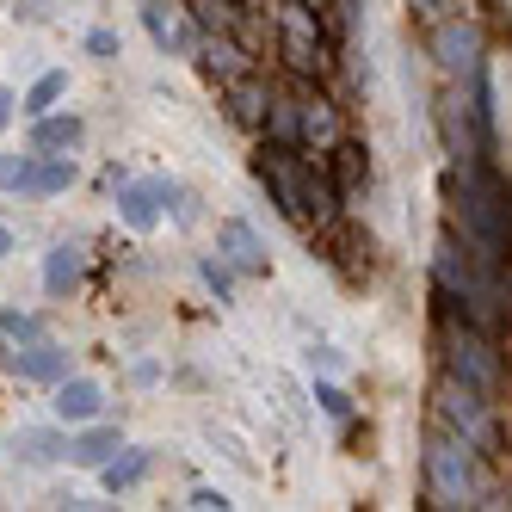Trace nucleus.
Segmentation results:
<instances>
[{
    "mask_svg": "<svg viewBox=\"0 0 512 512\" xmlns=\"http://www.w3.org/2000/svg\"><path fill=\"white\" fill-rule=\"evenodd\" d=\"M445 210H451V235H463V247H475L488 266H506L512 247V192L494 161H451L445 167Z\"/></svg>",
    "mask_w": 512,
    "mask_h": 512,
    "instance_id": "1",
    "label": "nucleus"
},
{
    "mask_svg": "<svg viewBox=\"0 0 512 512\" xmlns=\"http://www.w3.org/2000/svg\"><path fill=\"white\" fill-rule=\"evenodd\" d=\"M500 272L506 266H488L475 247H463V235H438L432 247V303L445 315H463L488 334H506V297H500Z\"/></svg>",
    "mask_w": 512,
    "mask_h": 512,
    "instance_id": "2",
    "label": "nucleus"
},
{
    "mask_svg": "<svg viewBox=\"0 0 512 512\" xmlns=\"http://www.w3.org/2000/svg\"><path fill=\"white\" fill-rule=\"evenodd\" d=\"M420 475H426V506L438 512H463L482 506V451L451 426H426V451H420Z\"/></svg>",
    "mask_w": 512,
    "mask_h": 512,
    "instance_id": "3",
    "label": "nucleus"
},
{
    "mask_svg": "<svg viewBox=\"0 0 512 512\" xmlns=\"http://www.w3.org/2000/svg\"><path fill=\"white\" fill-rule=\"evenodd\" d=\"M438 371L463 377L469 389H482V395L506 389V358H500L494 334L475 327V321H463V315H445V309H438Z\"/></svg>",
    "mask_w": 512,
    "mask_h": 512,
    "instance_id": "4",
    "label": "nucleus"
},
{
    "mask_svg": "<svg viewBox=\"0 0 512 512\" xmlns=\"http://www.w3.org/2000/svg\"><path fill=\"white\" fill-rule=\"evenodd\" d=\"M278 56L290 68V81H321L327 56H334V38H327V19L315 0H284L278 7Z\"/></svg>",
    "mask_w": 512,
    "mask_h": 512,
    "instance_id": "5",
    "label": "nucleus"
},
{
    "mask_svg": "<svg viewBox=\"0 0 512 512\" xmlns=\"http://www.w3.org/2000/svg\"><path fill=\"white\" fill-rule=\"evenodd\" d=\"M432 420H438V426H451V432H463L475 451H500L494 395L469 389V383H463V377H451V371H438V383H432Z\"/></svg>",
    "mask_w": 512,
    "mask_h": 512,
    "instance_id": "6",
    "label": "nucleus"
},
{
    "mask_svg": "<svg viewBox=\"0 0 512 512\" xmlns=\"http://www.w3.org/2000/svg\"><path fill=\"white\" fill-rule=\"evenodd\" d=\"M426 56L438 68V81H469L475 68L488 62V38H482V25H475V13H445V19H432L426 31Z\"/></svg>",
    "mask_w": 512,
    "mask_h": 512,
    "instance_id": "7",
    "label": "nucleus"
},
{
    "mask_svg": "<svg viewBox=\"0 0 512 512\" xmlns=\"http://www.w3.org/2000/svg\"><path fill=\"white\" fill-rule=\"evenodd\" d=\"M432 124H438V142H445V161H494L482 124H475V105H469V81H445L432 99Z\"/></svg>",
    "mask_w": 512,
    "mask_h": 512,
    "instance_id": "8",
    "label": "nucleus"
},
{
    "mask_svg": "<svg viewBox=\"0 0 512 512\" xmlns=\"http://www.w3.org/2000/svg\"><path fill=\"white\" fill-rule=\"evenodd\" d=\"M290 87H297V142H303L309 155H327V149L346 136V130H340V105L327 99L315 81H290Z\"/></svg>",
    "mask_w": 512,
    "mask_h": 512,
    "instance_id": "9",
    "label": "nucleus"
},
{
    "mask_svg": "<svg viewBox=\"0 0 512 512\" xmlns=\"http://www.w3.org/2000/svg\"><path fill=\"white\" fill-rule=\"evenodd\" d=\"M167 198H173V179H124L118 186V216L136 235H149L167 216Z\"/></svg>",
    "mask_w": 512,
    "mask_h": 512,
    "instance_id": "10",
    "label": "nucleus"
},
{
    "mask_svg": "<svg viewBox=\"0 0 512 512\" xmlns=\"http://www.w3.org/2000/svg\"><path fill=\"white\" fill-rule=\"evenodd\" d=\"M216 253H223L241 278H266V241L253 235V223H241V216H223V223H216Z\"/></svg>",
    "mask_w": 512,
    "mask_h": 512,
    "instance_id": "11",
    "label": "nucleus"
},
{
    "mask_svg": "<svg viewBox=\"0 0 512 512\" xmlns=\"http://www.w3.org/2000/svg\"><path fill=\"white\" fill-rule=\"evenodd\" d=\"M198 62H204V75L216 81V87H229V81H241L247 75V50L235 44V31H198Z\"/></svg>",
    "mask_w": 512,
    "mask_h": 512,
    "instance_id": "12",
    "label": "nucleus"
},
{
    "mask_svg": "<svg viewBox=\"0 0 512 512\" xmlns=\"http://www.w3.org/2000/svg\"><path fill=\"white\" fill-rule=\"evenodd\" d=\"M124 451V432L118 426H99V420H87L81 432H68V463H75V469H105V463H112Z\"/></svg>",
    "mask_w": 512,
    "mask_h": 512,
    "instance_id": "13",
    "label": "nucleus"
},
{
    "mask_svg": "<svg viewBox=\"0 0 512 512\" xmlns=\"http://www.w3.org/2000/svg\"><path fill=\"white\" fill-rule=\"evenodd\" d=\"M50 408H56V420H62V426H87V420H99V414H105V389H99L93 377H62Z\"/></svg>",
    "mask_w": 512,
    "mask_h": 512,
    "instance_id": "14",
    "label": "nucleus"
},
{
    "mask_svg": "<svg viewBox=\"0 0 512 512\" xmlns=\"http://www.w3.org/2000/svg\"><path fill=\"white\" fill-rule=\"evenodd\" d=\"M142 25H149V38L161 56H198V31L179 25V13L167 7V0H142Z\"/></svg>",
    "mask_w": 512,
    "mask_h": 512,
    "instance_id": "15",
    "label": "nucleus"
},
{
    "mask_svg": "<svg viewBox=\"0 0 512 512\" xmlns=\"http://www.w3.org/2000/svg\"><path fill=\"white\" fill-rule=\"evenodd\" d=\"M223 99H229V124H241V130H266L272 87H266L260 75H253V68H247L241 81H229V87H223Z\"/></svg>",
    "mask_w": 512,
    "mask_h": 512,
    "instance_id": "16",
    "label": "nucleus"
},
{
    "mask_svg": "<svg viewBox=\"0 0 512 512\" xmlns=\"http://www.w3.org/2000/svg\"><path fill=\"white\" fill-rule=\"evenodd\" d=\"M87 142V124L75 112H44V118H31V149L38 155H75Z\"/></svg>",
    "mask_w": 512,
    "mask_h": 512,
    "instance_id": "17",
    "label": "nucleus"
},
{
    "mask_svg": "<svg viewBox=\"0 0 512 512\" xmlns=\"http://www.w3.org/2000/svg\"><path fill=\"white\" fill-rule=\"evenodd\" d=\"M7 364H13L19 377H31V383H50V389L68 377V352H62L56 340H25V346L7 358Z\"/></svg>",
    "mask_w": 512,
    "mask_h": 512,
    "instance_id": "18",
    "label": "nucleus"
},
{
    "mask_svg": "<svg viewBox=\"0 0 512 512\" xmlns=\"http://www.w3.org/2000/svg\"><path fill=\"white\" fill-rule=\"evenodd\" d=\"M81 278H87V247L81 241H56L44 253V290H50V297H68Z\"/></svg>",
    "mask_w": 512,
    "mask_h": 512,
    "instance_id": "19",
    "label": "nucleus"
},
{
    "mask_svg": "<svg viewBox=\"0 0 512 512\" xmlns=\"http://www.w3.org/2000/svg\"><path fill=\"white\" fill-rule=\"evenodd\" d=\"M149 469H155V451H136V445H124L112 463L99 469V482H105V494H130L136 482H149Z\"/></svg>",
    "mask_w": 512,
    "mask_h": 512,
    "instance_id": "20",
    "label": "nucleus"
},
{
    "mask_svg": "<svg viewBox=\"0 0 512 512\" xmlns=\"http://www.w3.org/2000/svg\"><path fill=\"white\" fill-rule=\"evenodd\" d=\"M327 167H334V186H340L346 198H358V186L371 179V161H364V142H352V136H340L334 149H327Z\"/></svg>",
    "mask_w": 512,
    "mask_h": 512,
    "instance_id": "21",
    "label": "nucleus"
},
{
    "mask_svg": "<svg viewBox=\"0 0 512 512\" xmlns=\"http://www.w3.org/2000/svg\"><path fill=\"white\" fill-rule=\"evenodd\" d=\"M68 186H75V155H38L25 198H62Z\"/></svg>",
    "mask_w": 512,
    "mask_h": 512,
    "instance_id": "22",
    "label": "nucleus"
},
{
    "mask_svg": "<svg viewBox=\"0 0 512 512\" xmlns=\"http://www.w3.org/2000/svg\"><path fill=\"white\" fill-rule=\"evenodd\" d=\"M13 457L19 463H56V457H68V438L50 432V426H19L13 432Z\"/></svg>",
    "mask_w": 512,
    "mask_h": 512,
    "instance_id": "23",
    "label": "nucleus"
},
{
    "mask_svg": "<svg viewBox=\"0 0 512 512\" xmlns=\"http://www.w3.org/2000/svg\"><path fill=\"white\" fill-rule=\"evenodd\" d=\"M62 93H68V75H62V68H50V75H38V81L25 87L19 112H25V118H44V112H56V99H62Z\"/></svg>",
    "mask_w": 512,
    "mask_h": 512,
    "instance_id": "24",
    "label": "nucleus"
},
{
    "mask_svg": "<svg viewBox=\"0 0 512 512\" xmlns=\"http://www.w3.org/2000/svg\"><path fill=\"white\" fill-rule=\"evenodd\" d=\"M198 31H241V0H186Z\"/></svg>",
    "mask_w": 512,
    "mask_h": 512,
    "instance_id": "25",
    "label": "nucleus"
},
{
    "mask_svg": "<svg viewBox=\"0 0 512 512\" xmlns=\"http://www.w3.org/2000/svg\"><path fill=\"white\" fill-rule=\"evenodd\" d=\"M31 167H38V149H25V155H0V192H19V198H25Z\"/></svg>",
    "mask_w": 512,
    "mask_h": 512,
    "instance_id": "26",
    "label": "nucleus"
},
{
    "mask_svg": "<svg viewBox=\"0 0 512 512\" xmlns=\"http://www.w3.org/2000/svg\"><path fill=\"white\" fill-rule=\"evenodd\" d=\"M198 272H204V284H210V290H216L223 303L235 297V266L223 260V253H204V260H198Z\"/></svg>",
    "mask_w": 512,
    "mask_h": 512,
    "instance_id": "27",
    "label": "nucleus"
},
{
    "mask_svg": "<svg viewBox=\"0 0 512 512\" xmlns=\"http://www.w3.org/2000/svg\"><path fill=\"white\" fill-rule=\"evenodd\" d=\"M0 334H7V340H44V321L38 315H25V309H7V315H0Z\"/></svg>",
    "mask_w": 512,
    "mask_h": 512,
    "instance_id": "28",
    "label": "nucleus"
},
{
    "mask_svg": "<svg viewBox=\"0 0 512 512\" xmlns=\"http://www.w3.org/2000/svg\"><path fill=\"white\" fill-rule=\"evenodd\" d=\"M315 401H321V414H334V420H352V395L340 389V383H315Z\"/></svg>",
    "mask_w": 512,
    "mask_h": 512,
    "instance_id": "29",
    "label": "nucleus"
},
{
    "mask_svg": "<svg viewBox=\"0 0 512 512\" xmlns=\"http://www.w3.org/2000/svg\"><path fill=\"white\" fill-rule=\"evenodd\" d=\"M87 56H99V62H112V56H118V31H105V25H93V31H87Z\"/></svg>",
    "mask_w": 512,
    "mask_h": 512,
    "instance_id": "30",
    "label": "nucleus"
},
{
    "mask_svg": "<svg viewBox=\"0 0 512 512\" xmlns=\"http://www.w3.org/2000/svg\"><path fill=\"white\" fill-rule=\"evenodd\" d=\"M186 506H192V512H223V506H229V494H223V488H192V500H186Z\"/></svg>",
    "mask_w": 512,
    "mask_h": 512,
    "instance_id": "31",
    "label": "nucleus"
},
{
    "mask_svg": "<svg viewBox=\"0 0 512 512\" xmlns=\"http://www.w3.org/2000/svg\"><path fill=\"white\" fill-rule=\"evenodd\" d=\"M414 13H426V19H445V13H463V0H408Z\"/></svg>",
    "mask_w": 512,
    "mask_h": 512,
    "instance_id": "32",
    "label": "nucleus"
},
{
    "mask_svg": "<svg viewBox=\"0 0 512 512\" xmlns=\"http://www.w3.org/2000/svg\"><path fill=\"white\" fill-rule=\"evenodd\" d=\"M309 364H321V371H340V358H334V346H315V352H309Z\"/></svg>",
    "mask_w": 512,
    "mask_h": 512,
    "instance_id": "33",
    "label": "nucleus"
},
{
    "mask_svg": "<svg viewBox=\"0 0 512 512\" xmlns=\"http://www.w3.org/2000/svg\"><path fill=\"white\" fill-rule=\"evenodd\" d=\"M500 297H506V334H512V266L500 272Z\"/></svg>",
    "mask_w": 512,
    "mask_h": 512,
    "instance_id": "34",
    "label": "nucleus"
},
{
    "mask_svg": "<svg viewBox=\"0 0 512 512\" xmlns=\"http://www.w3.org/2000/svg\"><path fill=\"white\" fill-rule=\"evenodd\" d=\"M13 112H19V99H13V93H0V130L13 124Z\"/></svg>",
    "mask_w": 512,
    "mask_h": 512,
    "instance_id": "35",
    "label": "nucleus"
},
{
    "mask_svg": "<svg viewBox=\"0 0 512 512\" xmlns=\"http://www.w3.org/2000/svg\"><path fill=\"white\" fill-rule=\"evenodd\" d=\"M7 253H13V229H7V223H0V260H7Z\"/></svg>",
    "mask_w": 512,
    "mask_h": 512,
    "instance_id": "36",
    "label": "nucleus"
},
{
    "mask_svg": "<svg viewBox=\"0 0 512 512\" xmlns=\"http://www.w3.org/2000/svg\"><path fill=\"white\" fill-rule=\"evenodd\" d=\"M0 340H7V334H0ZM7 358H13V352H7V346H0V364H7Z\"/></svg>",
    "mask_w": 512,
    "mask_h": 512,
    "instance_id": "37",
    "label": "nucleus"
},
{
    "mask_svg": "<svg viewBox=\"0 0 512 512\" xmlns=\"http://www.w3.org/2000/svg\"><path fill=\"white\" fill-rule=\"evenodd\" d=\"M506 266H512V247H506Z\"/></svg>",
    "mask_w": 512,
    "mask_h": 512,
    "instance_id": "38",
    "label": "nucleus"
},
{
    "mask_svg": "<svg viewBox=\"0 0 512 512\" xmlns=\"http://www.w3.org/2000/svg\"><path fill=\"white\" fill-rule=\"evenodd\" d=\"M315 7H321V0H315Z\"/></svg>",
    "mask_w": 512,
    "mask_h": 512,
    "instance_id": "39",
    "label": "nucleus"
}]
</instances>
